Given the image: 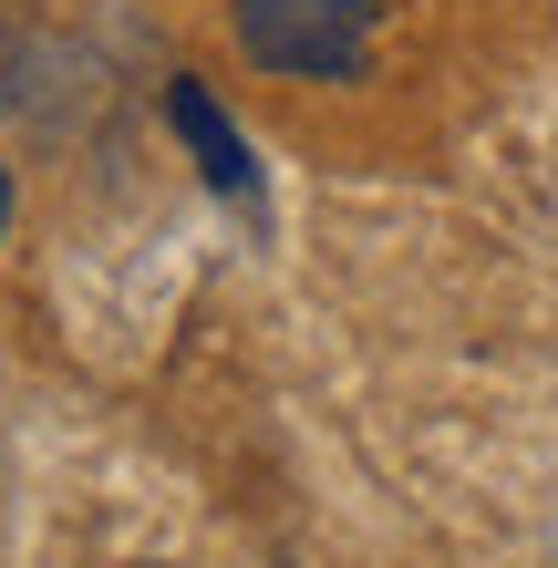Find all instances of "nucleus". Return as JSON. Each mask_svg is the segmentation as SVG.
Masks as SVG:
<instances>
[{
    "instance_id": "1",
    "label": "nucleus",
    "mask_w": 558,
    "mask_h": 568,
    "mask_svg": "<svg viewBox=\"0 0 558 568\" xmlns=\"http://www.w3.org/2000/svg\"><path fill=\"white\" fill-rule=\"evenodd\" d=\"M373 21H383V0H239L248 62H270V73H311V83L363 73Z\"/></svg>"
},
{
    "instance_id": "2",
    "label": "nucleus",
    "mask_w": 558,
    "mask_h": 568,
    "mask_svg": "<svg viewBox=\"0 0 558 568\" xmlns=\"http://www.w3.org/2000/svg\"><path fill=\"white\" fill-rule=\"evenodd\" d=\"M166 124L186 135V155H196V176H207L227 207H258V155H248V135L217 114V93L196 83V73H176L166 83Z\"/></svg>"
},
{
    "instance_id": "3",
    "label": "nucleus",
    "mask_w": 558,
    "mask_h": 568,
    "mask_svg": "<svg viewBox=\"0 0 558 568\" xmlns=\"http://www.w3.org/2000/svg\"><path fill=\"white\" fill-rule=\"evenodd\" d=\"M0 227H11V165H0Z\"/></svg>"
}]
</instances>
